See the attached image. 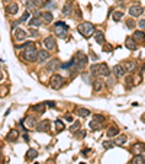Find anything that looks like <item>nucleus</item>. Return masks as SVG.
Listing matches in <instances>:
<instances>
[{"instance_id":"nucleus-31","label":"nucleus","mask_w":145,"mask_h":164,"mask_svg":"<svg viewBox=\"0 0 145 164\" xmlns=\"http://www.w3.org/2000/svg\"><path fill=\"white\" fill-rule=\"evenodd\" d=\"M29 25H32V26H41V19L39 18H32L29 21Z\"/></svg>"},{"instance_id":"nucleus-9","label":"nucleus","mask_w":145,"mask_h":164,"mask_svg":"<svg viewBox=\"0 0 145 164\" xmlns=\"http://www.w3.org/2000/svg\"><path fill=\"white\" fill-rule=\"evenodd\" d=\"M132 153L135 154V155H139L141 153H145V142H135L134 145H132Z\"/></svg>"},{"instance_id":"nucleus-24","label":"nucleus","mask_w":145,"mask_h":164,"mask_svg":"<svg viewBox=\"0 0 145 164\" xmlns=\"http://www.w3.org/2000/svg\"><path fill=\"white\" fill-rule=\"evenodd\" d=\"M36 157H38V151H36V150L31 148V150L26 151V158H28V160H35Z\"/></svg>"},{"instance_id":"nucleus-42","label":"nucleus","mask_w":145,"mask_h":164,"mask_svg":"<svg viewBox=\"0 0 145 164\" xmlns=\"http://www.w3.org/2000/svg\"><path fill=\"white\" fill-rule=\"evenodd\" d=\"M28 16H29V13H28V12H26V13H25V15H23L22 18H21V21H19V22H25V21H26V19H28Z\"/></svg>"},{"instance_id":"nucleus-39","label":"nucleus","mask_w":145,"mask_h":164,"mask_svg":"<svg viewBox=\"0 0 145 164\" xmlns=\"http://www.w3.org/2000/svg\"><path fill=\"white\" fill-rule=\"evenodd\" d=\"M29 35L31 36H38V31L36 29H29Z\"/></svg>"},{"instance_id":"nucleus-49","label":"nucleus","mask_w":145,"mask_h":164,"mask_svg":"<svg viewBox=\"0 0 145 164\" xmlns=\"http://www.w3.org/2000/svg\"><path fill=\"white\" fill-rule=\"evenodd\" d=\"M3 1H4V3H6V1H10V3H12V0H3Z\"/></svg>"},{"instance_id":"nucleus-43","label":"nucleus","mask_w":145,"mask_h":164,"mask_svg":"<svg viewBox=\"0 0 145 164\" xmlns=\"http://www.w3.org/2000/svg\"><path fill=\"white\" fill-rule=\"evenodd\" d=\"M83 80H84V81H87V83H90V76L84 73V74H83Z\"/></svg>"},{"instance_id":"nucleus-20","label":"nucleus","mask_w":145,"mask_h":164,"mask_svg":"<svg viewBox=\"0 0 145 164\" xmlns=\"http://www.w3.org/2000/svg\"><path fill=\"white\" fill-rule=\"evenodd\" d=\"M134 39L136 42H144L145 41V33L142 31H135L134 32Z\"/></svg>"},{"instance_id":"nucleus-14","label":"nucleus","mask_w":145,"mask_h":164,"mask_svg":"<svg viewBox=\"0 0 145 164\" xmlns=\"http://www.w3.org/2000/svg\"><path fill=\"white\" fill-rule=\"evenodd\" d=\"M18 138H19V132H18V129H10V132L6 135V141H10V142L18 141Z\"/></svg>"},{"instance_id":"nucleus-16","label":"nucleus","mask_w":145,"mask_h":164,"mask_svg":"<svg viewBox=\"0 0 145 164\" xmlns=\"http://www.w3.org/2000/svg\"><path fill=\"white\" fill-rule=\"evenodd\" d=\"M122 67L125 68V71L134 73V70L136 68V64H135L134 61H125V63H122Z\"/></svg>"},{"instance_id":"nucleus-19","label":"nucleus","mask_w":145,"mask_h":164,"mask_svg":"<svg viewBox=\"0 0 145 164\" xmlns=\"http://www.w3.org/2000/svg\"><path fill=\"white\" fill-rule=\"evenodd\" d=\"M48 129H49V122H48V120H42V122H41V123H38V125H36V131H48Z\"/></svg>"},{"instance_id":"nucleus-34","label":"nucleus","mask_w":145,"mask_h":164,"mask_svg":"<svg viewBox=\"0 0 145 164\" xmlns=\"http://www.w3.org/2000/svg\"><path fill=\"white\" fill-rule=\"evenodd\" d=\"M44 105H45V103H44ZM44 105H35V106L32 108V109L36 110V112H39V113H44V110H45Z\"/></svg>"},{"instance_id":"nucleus-21","label":"nucleus","mask_w":145,"mask_h":164,"mask_svg":"<svg viewBox=\"0 0 145 164\" xmlns=\"http://www.w3.org/2000/svg\"><path fill=\"white\" fill-rule=\"evenodd\" d=\"M38 60H39L41 63H45L46 60H49V52L45 51V49H41L39 54H38Z\"/></svg>"},{"instance_id":"nucleus-47","label":"nucleus","mask_w":145,"mask_h":164,"mask_svg":"<svg viewBox=\"0 0 145 164\" xmlns=\"http://www.w3.org/2000/svg\"><path fill=\"white\" fill-rule=\"evenodd\" d=\"M66 120H68V122H73V116H70V115H66Z\"/></svg>"},{"instance_id":"nucleus-11","label":"nucleus","mask_w":145,"mask_h":164,"mask_svg":"<svg viewBox=\"0 0 145 164\" xmlns=\"http://www.w3.org/2000/svg\"><path fill=\"white\" fill-rule=\"evenodd\" d=\"M125 47H126L128 49H131V51L136 49V41L134 39V36H128V38H126V41H125Z\"/></svg>"},{"instance_id":"nucleus-45","label":"nucleus","mask_w":145,"mask_h":164,"mask_svg":"<svg viewBox=\"0 0 145 164\" xmlns=\"http://www.w3.org/2000/svg\"><path fill=\"white\" fill-rule=\"evenodd\" d=\"M26 122H28V125H29V126L35 125V120H34V119H29V118H28V119H26Z\"/></svg>"},{"instance_id":"nucleus-46","label":"nucleus","mask_w":145,"mask_h":164,"mask_svg":"<svg viewBox=\"0 0 145 164\" xmlns=\"http://www.w3.org/2000/svg\"><path fill=\"white\" fill-rule=\"evenodd\" d=\"M45 105H48V106L54 108V106H55V102H45Z\"/></svg>"},{"instance_id":"nucleus-22","label":"nucleus","mask_w":145,"mask_h":164,"mask_svg":"<svg viewBox=\"0 0 145 164\" xmlns=\"http://www.w3.org/2000/svg\"><path fill=\"white\" fill-rule=\"evenodd\" d=\"M76 113H77L80 118H87V116H90V110L86 109V108H77Z\"/></svg>"},{"instance_id":"nucleus-5","label":"nucleus","mask_w":145,"mask_h":164,"mask_svg":"<svg viewBox=\"0 0 145 164\" xmlns=\"http://www.w3.org/2000/svg\"><path fill=\"white\" fill-rule=\"evenodd\" d=\"M49 86L54 89V90H60V89L64 86V78L61 76H58V74H54V76L51 77V80H49Z\"/></svg>"},{"instance_id":"nucleus-13","label":"nucleus","mask_w":145,"mask_h":164,"mask_svg":"<svg viewBox=\"0 0 145 164\" xmlns=\"http://www.w3.org/2000/svg\"><path fill=\"white\" fill-rule=\"evenodd\" d=\"M25 38H26V32L23 31V29H15V39L18 41V42H22L25 41Z\"/></svg>"},{"instance_id":"nucleus-38","label":"nucleus","mask_w":145,"mask_h":164,"mask_svg":"<svg viewBox=\"0 0 145 164\" xmlns=\"http://www.w3.org/2000/svg\"><path fill=\"white\" fill-rule=\"evenodd\" d=\"M126 26H128L129 29H132L135 26V22H132V21H126Z\"/></svg>"},{"instance_id":"nucleus-25","label":"nucleus","mask_w":145,"mask_h":164,"mask_svg":"<svg viewBox=\"0 0 145 164\" xmlns=\"http://www.w3.org/2000/svg\"><path fill=\"white\" fill-rule=\"evenodd\" d=\"M94 39H96V42H99V44H105V35L102 31H97V32L94 33Z\"/></svg>"},{"instance_id":"nucleus-37","label":"nucleus","mask_w":145,"mask_h":164,"mask_svg":"<svg viewBox=\"0 0 145 164\" xmlns=\"http://www.w3.org/2000/svg\"><path fill=\"white\" fill-rule=\"evenodd\" d=\"M26 9H29V10H32V9H34V3H31V0H28V1H26Z\"/></svg>"},{"instance_id":"nucleus-28","label":"nucleus","mask_w":145,"mask_h":164,"mask_svg":"<svg viewBox=\"0 0 145 164\" xmlns=\"http://www.w3.org/2000/svg\"><path fill=\"white\" fill-rule=\"evenodd\" d=\"M93 89H94V92H100L103 89V81L102 80H94L93 81Z\"/></svg>"},{"instance_id":"nucleus-10","label":"nucleus","mask_w":145,"mask_h":164,"mask_svg":"<svg viewBox=\"0 0 145 164\" xmlns=\"http://www.w3.org/2000/svg\"><path fill=\"white\" fill-rule=\"evenodd\" d=\"M97 74H99V76H103V77H109V76H110V70H109V67H107V64H106V63H102V64H99Z\"/></svg>"},{"instance_id":"nucleus-2","label":"nucleus","mask_w":145,"mask_h":164,"mask_svg":"<svg viewBox=\"0 0 145 164\" xmlns=\"http://www.w3.org/2000/svg\"><path fill=\"white\" fill-rule=\"evenodd\" d=\"M77 29H78V32L81 33L83 36H86V38H89L90 35L96 33L94 32V25L90 23V22H83L81 25H78Z\"/></svg>"},{"instance_id":"nucleus-12","label":"nucleus","mask_w":145,"mask_h":164,"mask_svg":"<svg viewBox=\"0 0 145 164\" xmlns=\"http://www.w3.org/2000/svg\"><path fill=\"white\" fill-rule=\"evenodd\" d=\"M19 10V6H18V3H15V1H12L9 3L7 6H6V12L9 13V15H16Z\"/></svg>"},{"instance_id":"nucleus-7","label":"nucleus","mask_w":145,"mask_h":164,"mask_svg":"<svg viewBox=\"0 0 145 164\" xmlns=\"http://www.w3.org/2000/svg\"><path fill=\"white\" fill-rule=\"evenodd\" d=\"M142 13H144V9H142V6H139V4H134V6L129 7V15H131L132 18H138V16H141Z\"/></svg>"},{"instance_id":"nucleus-4","label":"nucleus","mask_w":145,"mask_h":164,"mask_svg":"<svg viewBox=\"0 0 145 164\" xmlns=\"http://www.w3.org/2000/svg\"><path fill=\"white\" fill-rule=\"evenodd\" d=\"M87 55L83 54V52H77L76 54V57H74V61H76V70H83L84 68V66L87 64Z\"/></svg>"},{"instance_id":"nucleus-32","label":"nucleus","mask_w":145,"mask_h":164,"mask_svg":"<svg viewBox=\"0 0 145 164\" xmlns=\"http://www.w3.org/2000/svg\"><path fill=\"white\" fill-rule=\"evenodd\" d=\"M55 128H57V132H61L64 129V123H63L60 119H57L55 120Z\"/></svg>"},{"instance_id":"nucleus-48","label":"nucleus","mask_w":145,"mask_h":164,"mask_svg":"<svg viewBox=\"0 0 145 164\" xmlns=\"http://www.w3.org/2000/svg\"><path fill=\"white\" fill-rule=\"evenodd\" d=\"M142 120H144V122H145V113H144V115H142Z\"/></svg>"},{"instance_id":"nucleus-8","label":"nucleus","mask_w":145,"mask_h":164,"mask_svg":"<svg viewBox=\"0 0 145 164\" xmlns=\"http://www.w3.org/2000/svg\"><path fill=\"white\" fill-rule=\"evenodd\" d=\"M44 45L49 51H55L57 49V42H55V39H54V36H46L44 39Z\"/></svg>"},{"instance_id":"nucleus-1","label":"nucleus","mask_w":145,"mask_h":164,"mask_svg":"<svg viewBox=\"0 0 145 164\" xmlns=\"http://www.w3.org/2000/svg\"><path fill=\"white\" fill-rule=\"evenodd\" d=\"M23 48H25V51H23V60H26V61H35L36 58H38V51H36V48H35V44L34 42H26V44L23 45Z\"/></svg>"},{"instance_id":"nucleus-36","label":"nucleus","mask_w":145,"mask_h":164,"mask_svg":"<svg viewBox=\"0 0 145 164\" xmlns=\"http://www.w3.org/2000/svg\"><path fill=\"white\" fill-rule=\"evenodd\" d=\"M32 1H34L35 6H44V4H45L44 0H32Z\"/></svg>"},{"instance_id":"nucleus-44","label":"nucleus","mask_w":145,"mask_h":164,"mask_svg":"<svg viewBox=\"0 0 145 164\" xmlns=\"http://www.w3.org/2000/svg\"><path fill=\"white\" fill-rule=\"evenodd\" d=\"M138 26L144 29V28H145V19H141V21H139V23H138Z\"/></svg>"},{"instance_id":"nucleus-50","label":"nucleus","mask_w":145,"mask_h":164,"mask_svg":"<svg viewBox=\"0 0 145 164\" xmlns=\"http://www.w3.org/2000/svg\"><path fill=\"white\" fill-rule=\"evenodd\" d=\"M81 164H86V163H81Z\"/></svg>"},{"instance_id":"nucleus-23","label":"nucleus","mask_w":145,"mask_h":164,"mask_svg":"<svg viewBox=\"0 0 145 164\" xmlns=\"http://www.w3.org/2000/svg\"><path fill=\"white\" fill-rule=\"evenodd\" d=\"M42 15V19H44L46 23L52 22V19H54V15H52V12H44V13H41Z\"/></svg>"},{"instance_id":"nucleus-27","label":"nucleus","mask_w":145,"mask_h":164,"mask_svg":"<svg viewBox=\"0 0 145 164\" xmlns=\"http://www.w3.org/2000/svg\"><path fill=\"white\" fill-rule=\"evenodd\" d=\"M131 164H145V160H144V157L139 154V155H135L134 158L131 160Z\"/></svg>"},{"instance_id":"nucleus-3","label":"nucleus","mask_w":145,"mask_h":164,"mask_svg":"<svg viewBox=\"0 0 145 164\" xmlns=\"http://www.w3.org/2000/svg\"><path fill=\"white\" fill-rule=\"evenodd\" d=\"M54 33H55L57 36H60V38H66L68 33V26L64 22L58 21V22H55V25H54Z\"/></svg>"},{"instance_id":"nucleus-41","label":"nucleus","mask_w":145,"mask_h":164,"mask_svg":"<svg viewBox=\"0 0 145 164\" xmlns=\"http://www.w3.org/2000/svg\"><path fill=\"white\" fill-rule=\"evenodd\" d=\"M84 134H86V131H78L77 134H76V137H78V138H83V137H84Z\"/></svg>"},{"instance_id":"nucleus-18","label":"nucleus","mask_w":145,"mask_h":164,"mask_svg":"<svg viewBox=\"0 0 145 164\" xmlns=\"http://www.w3.org/2000/svg\"><path fill=\"white\" fill-rule=\"evenodd\" d=\"M71 10H73V1L68 0L67 3H66V6L63 7V15H64V16H70V15H71Z\"/></svg>"},{"instance_id":"nucleus-29","label":"nucleus","mask_w":145,"mask_h":164,"mask_svg":"<svg viewBox=\"0 0 145 164\" xmlns=\"http://www.w3.org/2000/svg\"><path fill=\"white\" fill-rule=\"evenodd\" d=\"M122 16H123V13L121 10L113 12V15H112V18H113V21H115V22H119V21L122 19Z\"/></svg>"},{"instance_id":"nucleus-33","label":"nucleus","mask_w":145,"mask_h":164,"mask_svg":"<svg viewBox=\"0 0 145 164\" xmlns=\"http://www.w3.org/2000/svg\"><path fill=\"white\" fill-rule=\"evenodd\" d=\"M116 144H115V141H105L103 142V148H106V150H109V148H113Z\"/></svg>"},{"instance_id":"nucleus-35","label":"nucleus","mask_w":145,"mask_h":164,"mask_svg":"<svg viewBox=\"0 0 145 164\" xmlns=\"http://www.w3.org/2000/svg\"><path fill=\"white\" fill-rule=\"evenodd\" d=\"M78 128H80V123H78V122H76V123H73V126H71V131H73V132H77Z\"/></svg>"},{"instance_id":"nucleus-26","label":"nucleus","mask_w":145,"mask_h":164,"mask_svg":"<svg viewBox=\"0 0 145 164\" xmlns=\"http://www.w3.org/2000/svg\"><path fill=\"white\" fill-rule=\"evenodd\" d=\"M116 135H119V129H118L116 126H110V128L107 129V137H109V138H113V137H116Z\"/></svg>"},{"instance_id":"nucleus-30","label":"nucleus","mask_w":145,"mask_h":164,"mask_svg":"<svg viewBox=\"0 0 145 164\" xmlns=\"http://www.w3.org/2000/svg\"><path fill=\"white\" fill-rule=\"evenodd\" d=\"M126 142V135H122V137H118L116 140H115V144L116 145H123Z\"/></svg>"},{"instance_id":"nucleus-6","label":"nucleus","mask_w":145,"mask_h":164,"mask_svg":"<svg viewBox=\"0 0 145 164\" xmlns=\"http://www.w3.org/2000/svg\"><path fill=\"white\" fill-rule=\"evenodd\" d=\"M103 120H105V118H103L102 115H94V116H93V119L90 120L89 128H90V129H93V131L99 129V128L102 126V123H103Z\"/></svg>"},{"instance_id":"nucleus-15","label":"nucleus","mask_w":145,"mask_h":164,"mask_svg":"<svg viewBox=\"0 0 145 164\" xmlns=\"http://www.w3.org/2000/svg\"><path fill=\"white\" fill-rule=\"evenodd\" d=\"M58 67H60V60H52L45 66V68H46V71H55Z\"/></svg>"},{"instance_id":"nucleus-40","label":"nucleus","mask_w":145,"mask_h":164,"mask_svg":"<svg viewBox=\"0 0 145 164\" xmlns=\"http://www.w3.org/2000/svg\"><path fill=\"white\" fill-rule=\"evenodd\" d=\"M107 86H109V87H113V86H115V80H113V78H109V80H107Z\"/></svg>"},{"instance_id":"nucleus-17","label":"nucleus","mask_w":145,"mask_h":164,"mask_svg":"<svg viewBox=\"0 0 145 164\" xmlns=\"http://www.w3.org/2000/svg\"><path fill=\"white\" fill-rule=\"evenodd\" d=\"M112 71H113V76H115V77H122L123 74L126 73V71H125V68H123V67L121 66V64L115 66V67H113V70H112Z\"/></svg>"}]
</instances>
